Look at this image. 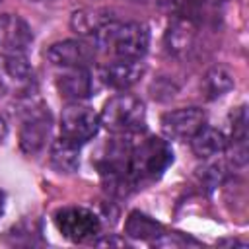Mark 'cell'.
Instances as JSON below:
<instances>
[{
    "instance_id": "1",
    "label": "cell",
    "mask_w": 249,
    "mask_h": 249,
    "mask_svg": "<svg viewBox=\"0 0 249 249\" xmlns=\"http://www.w3.org/2000/svg\"><path fill=\"white\" fill-rule=\"evenodd\" d=\"M93 45L101 53L115 58L140 60L148 53L150 31L144 23L138 21L111 19L93 35Z\"/></svg>"
},
{
    "instance_id": "2",
    "label": "cell",
    "mask_w": 249,
    "mask_h": 249,
    "mask_svg": "<svg viewBox=\"0 0 249 249\" xmlns=\"http://www.w3.org/2000/svg\"><path fill=\"white\" fill-rule=\"evenodd\" d=\"M173 161V150L167 140L160 136H146L132 142L130 150V179L138 187L158 179Z\"/></svg>"
},
{
    "instance_id": "3",
    "label": "cell",
    "mask_w": 249,
    "mask_h": 249,
    "mask_svg": "<svg viewBox=\"0 0 249 249\" xmlns=\"http://www.w3.org/2000/svg\"><path fill=\"white\" fill-rule=\"evenodd\" d=\"M99 121L115 134H138L146 124V109L136 95L119 93L103 103Z\"/></svg>"
},
{
    "instance_id": "4",
    "label": "cell",
    "mask_w": 249,
    "mask_h": 249,
    "mask_svg": "<svg viewBox=\"0 0 249 249\" xmlns=\"http://www.w3.org/2000/svg\"><path fill=\"white\" fill-rule=\"evenodd\" d=\"M54 226L56 230L70 241L82 243L93 239L101 230L99 216L84 206H64L54 212Z\"/></svg>"
},
{
    "instance_id": "5",
    "label": "cell",
    "mask_w": 249,
    "mask_h": 249,
    "mask_svg": "<svg viewBox=\"0 0 249 249\" xmlns=\"http://www.w3.org/2000/svg\"><path fill=\"white\" fill-rule=\"evenodd\" d=\"M99 126V115L88 105L72 103L60 115V136L76 146L89 142L97 134Z\"/></svg>"
},
{
    "instance_id": "6",
    "label": "cell",
    "mask_w": 249,
    "mask_h": 249,
    "mask_svg": "<svg viewBox=\"0 0 249 249\" xmlns=\"http://www.w3.org/2000/svg\"><path fill=\"white\" fill-rule=\"evenodd\" d=\"M51 134V113L43 103H33L25 107L21 128H19V148L23 154L33 156L41 152Z\"/></svg>"
},
{
    "instance_id": "7",
    "label": "cell",
    "mask_w": 249,
    "mask_h": 249,
    "mask_svg": "<svg viewBox=\"0 0 249 249\" xmlns=\"http://www.w3.org/2000/svg\"><path fill=\"white\" fill-rule=\"evenodd\" d=\"M0 88L21 99H27L33 95L35 72L23 54L0 56Z\"/></svg>"
},
{
    "instance_id": "8",
    "label": "cell",
    "mask_w": 249,
    "mask_h": 249,
    "mask_svg": "<svg viewBox=\"0 0 249 249\" xmlns=\"http://www.w3.org/2000/svg\"><path fill=\"white\" fill-rule=\"evenodd\" d=\"M33 43L31 25L18 14H0V53L23 54Z\"/></svg>"
},
{
    "instance_id": "9",
    "label": "cell",
    "mask_w": 249,
    "mask_h": 249,
    "mask_svg": "<svg viewBox=\"0 0 249 249\" xmlns=\"http://www.w3.org/2000/svg\"><path fill=\"white\" fill-rule=\"evenodd\" d=\"M206 123V115L198 107H181L161 117V130L175 140H191Z\"/></svg>"
},
{
    "instance_id": "10",
    "label": "cell",
    "mask_w": 249,
    "mask_h": 249,
    "mask_svg": "<svg viewBox=\"0 0 249 249\" xmlns=\"http://www.w3.org/2000/svg\"><path fill=\"white\" fill-rule=\"evenodd\" d=\"M45 56L51 64L60 68H80V66L88 68V64L95 56V49L82 39H64L53 43L47 49Z\"/></svg>"
},
{
    "instance_id": "11",
    "label": "cell",
    "mask_w": 249,
    "mask_h": 249,
    "mask_svg": "<svg viewBox=\"0 0 249 249\" xmlns=\"http://www.w3.org/2000/svg\"><path fill=\"white\" fill-rule=\"evenodd\" d=\"M144 64L140 60H130V58H115L113 62H107L105 66L99 68V78L105 86L113 89H128L140 78L144 76Z\"/></svg>"
},
{
    "instance_id": "12",
    "label": "cell",
    "mask_w": 249,
    "mask_h": 249,
    "mask_svg": "<svg viewBox=\"0 0 249 249\" xmlns=\"http://www.w3.org/2000/svg\"><path fill=\"white\" fill-rule=\"evenodd\" d=\"M56 89H58V93L64 99H68L72 103H80V101L88 99L93 93L91 72L88 68H84V66H80V68H66L56 78Z\"/></svg>"
},
{
    "instance_id": "13",
    "label": "cell",
    "mask_w": 249,
    "mask_h": 249,
    "mask_svg": "<svg viewBox=\"0 0 249 249\" xmlns=\"http://www.w3.org/2000/svg\"><path fill=\"white\" fill-rule=\"evenodd\" d=\"M195 43H196V23L177 16L165 31L163 37L165 51L173 56L183 58L195 49Z\"/></svg>"
},
{
    "instance_id": "14",
    "label": "cell",
    "mask_w": 249,
    "mask_h": 249,
    "mask_svg": "<svg viewBox=\"0 0 249 249\" xmlns=\"http://www.w3.org/2000/svg\"><path fill=\"white\" fill-rule=\"evenodd\" d=\"M111 19H115V16L105 8H82L70 16V27L78 35L93 37Z\"/></svg>"
},
{
    "instance_id": "15",
    "label": "cell",
    "mask_w": 249,
    "mask_h": 249,
    "mask_svg": "<svg viewBox=\"0 0 249 249\" xmlns=\"http://www.w3.org/2000/svg\"><path fill=\"white\" fill-rule=\"evenodd\" d=\"M191 148L193 154L196 158H214L218 154H222L228 148V138L222 130L214 128V126H202L193 138H191Z\"/></svg>"
},
{
    "instance_id": "16",
    "label": "cell",
    "mask_w": 249,
    "mask_h": 249,
    "mask_svg": "<svg viewBox=\"0 0 249 249\" xmlns=\"http://www.w3.org/2000/svg\"><path fill=\"white\" fill-rule=\"evenodd\" d=\"M49 160H51V165L60 173H74L80 167V146L60 136L51 144Z\"/></svg>"
},
{
    "instance_id": "17",
    "label": "cell",
    "mask_w": 249,
    "mask_h": 249,
    "mask_svg": "<svg viewBox=\"0 0 249 249\" xmlns=\"http://www.w3.org/2000/svg\"><path fill=\"white\" fill-rule=\"evenodd\" d=\"M124 231L128 237L132 239H156V237H161V226L148 214L144 212H130L128 218H126V224H124Z\"/></svg>"
},
{
    "instance_id": "18",
    "label": "cell",
    "mask_w": 249,
    "mask_h": 249,
    "mask_svg": "<svg viewBox=\"0 0 249 249\" xmlns=\"http://www.w3.org/2000/svg\"><path fill=\"white\" fill-rule=\"evenodd\" d=\"M202 88H204V93H206L208 99H216V97L228 93L233 88V76L230 74L228 68L214 66V68H210L206 72L204 82H202Z\"/></svg>"
},
{
    "instance_id": "19",
    "label": "cell",
    "mask_w": 249,
    "mask_h": 249,
    "mask_svg": "<svg viewBox=\"0 0 249 249\" xmlns=\"http://www.w3.org/2000/svg\"><path fill=\"white\" fill-rule=\"evenodd\" d=\"M95 245H126L124 239H119V237H99V239H93Z\"/></svg>"
},
{
    "instance_id": "20",
    "label": "cell",
    "mask_w": 249,
    "mask_h": 249,
    "mask_svg": "<svg viewBox=\"0 0 249 249\" xmlns=\"http://www.w3.org/2000/svg\"><path fill=\"white\" fill-rule=\"evenodd\" d=\"M6 134H8V124H6V121H4V117L0 115V142L6 138Z\"/></svg>"
},
{
    "instance_id": "21",
    "label": "cell",
    "mask_w": 249,
    "mask_h": 249,
    "mask_svg": "<svg viewBox=\"0 0 249 249\" xmlns=\"http://www.w3.org/2000/svg\"><path fill=\"white\" fill-rule=\"evenodd\" d=\"M4 206H6V195H4V191L0 189V216L4 214Z\"/></svg>"
}]
</instances>
